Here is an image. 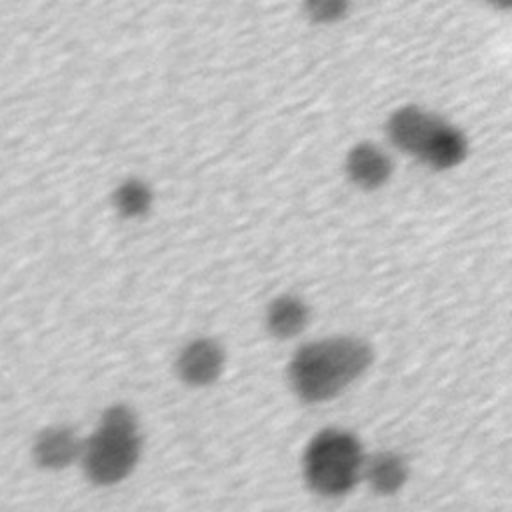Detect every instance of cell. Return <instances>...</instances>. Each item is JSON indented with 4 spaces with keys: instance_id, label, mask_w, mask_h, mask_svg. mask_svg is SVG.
Instances as JSON below:
<instances>
[{
    "instance_id": "6da1fadb",
    "label": "cell",
    "mask_w": 512,
    "mask_h": 512,
    "mask_svg": "<svg viewBox=\"0 0 512 512\" xmlns=\"http://www.w3.org/2000/svg\"><path fill=\"white\" fill-rule=\"evenodd\" d=\"M372 346L358 336H328L302 344L288 362V382L308 404L328 402L372 364Z\"/></svg>"
},
{
    "instance_id": "7a4b0ae2",
    "label": "cell",
    "mask_w": 512,
    "mask_h": 512,
    "mask_svg": "<svg viewBox=\"0 0 512 512\" xmlns=\"http://www.w3.org/2000/svg\"><path fill=\"white\" fill-rule=\"evenodd\" d=\"M142 456V434L136 412L128 404H112L94 432L84 440L80 466L94 486H114L126 480Z\"/></svg>"
},
{
    "instance_id": "3957f363",
    "label": "cell",
    "mask_w": 512,
    "mask_h": 512,
    "mask_svg": "<svg viewBox=\"0 0 512 512\" xmlns=\"http://www.w3.org/2000/svg\"><path fill=\"white\" fill-rule=\"evenodd\" d=\"M364 460L366 454L356 434L342 428H324L304 450V480L318 496H344L362 478Z\"/></svg>"
},
{
    "instance_id": "277c9868",
    "label": "cell",
    "mask_w": 512,
    "mask_h": 512,
    "mask_svg": "<svg viewBox=\"0 0 512 512\" xmlns=\"http://www.w3.org/2000/svg\"><path fill=\"white\" fill-rule=\"evenodd\" d=\"M224 364L226 354L220 342L200 336L184 344L176 358V372L184 384L202 388L214 384L222 376Z\"/></svg>"
},
{
    "instance_id": "5b68a950",
    "label": "cell",
    "mask_w": 512,
    "mask_h": 512,
    "mask_svg": "<svg viewBox=\"0 0 512 512\" xmlns=\"http://www.w3.org/2000/svg\"><path fill=\"white\" fill-rule=\"evenodd\" d=\"M442 120L444 118H440L438 114H434L422 106L406 104V106L396 108L390 114L386 132H388L390 142L398 150L418 156Z\"/></svg>"
},
{
    "instance_id": "8992f818",
    "label": "cell",
    "mask_w": 512,
    "mask_h": 512,
    "mask_svg": "<svg viewBox=\"0 0 512 512\" xmlns=\"http://www.w3.org/2000/svg\"><path fill=\"white\" fill-rule=\"evenodd\" d=\"M84 440L74 428L56 424L42 428L32 442V460L42 470H64L80 462Z\"/></svg>"
},
{
    "instance_id": "52a82bcc",
    "label": "cell",
    "mask_w": 512,
    "mask_h": 512,
    "mask_svg": "<svg viewBox=\"0 0 512 512\" xmlns=\"http://www.w3.org/2000/svg\"><path fill=\"white\" fill-rule=\"evenodd\" d=\"M394 164L386 150L374 142L354 144L344 160V172L348 180L360 190H378L388 184Z\"/></svg>"
},
{
    "instance_id": "ba28073f",
    "label": "cell",
    "mask_w": 512,
    "mask_h": 512,
    "mask_svg": "<svg viewBox=\"0 0 512 512\" xmlns=\"http://www.w3.org/2000/svg\"><path fill=\"white\" fill-rule=\"evenodd\" d=\"M466 154H468L466 134L458 126L450 124L448 120H442L432 132V136L428 138V142L424 144V148L420 150L418 158L434 170H450L462 164Z\"/></svg>"
},
{
    "instance_id": "9c48e42d",
    "label": "cell",
    "mask_w": 512,
    "mask_h": 512,
    "mask_svg": "<svg viewBox=\"0 0 512 512\" xmlns=\"http://www.w3.org/2000/svg\"><path fill=\"white\" fill-rule=\"evenodd\" d=\"M310 320L308 304L296 294H280L268 302L264 312L266 330L280 340L298 336Z\"/></svg>"
},
{
    "instance_id": "30bf717a",
    "label": "cell",
    "mask_w": 512,
    "mask_h": 512,
    "mask_svg": "<svg viewBox=\"0 0 512 512\" xmlns=\"http://www.w3.org/2000/svg\"><path fill=\"white\" fill-rule=\"evenodd\" d=\"M362 476L380 496H392L408 480V462L394 450H382L364 460Z\"/></svg>"
},
{
    "instance_id": "8fae6325",
    "label": "cell",
    "mask_w": 512,
    "mask_h": 512,
    "mask_svg": "<svg viewBox=\"0 0 512 512\" xmlns=\"http://www.w3.org/2000/svg\"><path fill=\"white\" fill-rule=\"evenodd\" d=\"M112 206L126 220L144 218L154 206V190L144 178H124L112 192Z\"/></svg>"
},
{
    "instance_id": "7c38bea8",
    "label": "cell",
    "mask_w": 512,
    "mask_h": 512,
    "mask_svg": "<svg viewBox=\"0 0 512 512\" xmlns=\"http://www.w3.org/2000/svg\"><path fill=\"white\" fill-rule=\"evenodd\" d=\"M352 8V0H302L304 14L314 24H336L348 16Z\"/></svg>"
},
{
    "instance_id": "4fadbf2b",
    "label": "cell",
    "mask_w": 512,
    "mask_h": 512,
    "mask_svg": "<svg viewBox=\"0 0 512 512\" xmlns=\"http://www.w3.org/2000/svg\"><path fill=\"white\" fill-rule=\"evenodd\" d=\"M488 2L494 10H508L512 4V0H488Z\"/></svg>"
}]
</instances>
